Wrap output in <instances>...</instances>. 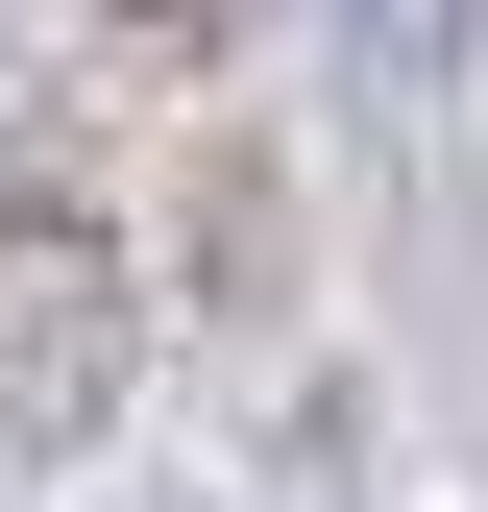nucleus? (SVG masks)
I'll list each match as a JSON object with an SVG mask.
<instances>
[{
    "mask_svg": "<svg viewBox=\"0 0 488 512\" xmlns=\"http://www.w3.org/2000/svg\"><path fill=\"white\" fill-rule=\"evenodd\" d=\"M147 391V269L74 171H0V464H98Z\"/></svg>",
    "mask_w": 488,
    "mask_h": 512,
    "instance_id": "1",
    "label": "nucleus"
},
{
    "mask_svg": "<svg viewBox=\"0 0 488 512\" xmlns=\"http://www.w3.org/2000/svg\"><path fill=\"white\" fill-rule=\"evenodd\" d=\"M98 25H147V49H220V25H244V0H98Z\"/></svg>",
    "mask_w": 488,
    "mask_h": 512,
    "instance_id": "2",
    "label": "nucleus"
},
{
    "mask_svg": "<svg viewBox=\"0 0 488 512\" xmlns=\"http://www.w3.org/2000/svg\"><path fill=\"white\" fill-rule=\"evenodd\" d=\"M342 25H366V49H440V25H464V0H342Z\"/></svg>",
    "mask_w": 488,
    "mask_h": 512,
    "instance_id": "3",
    "label": "nucleus"
}]
</instances>
